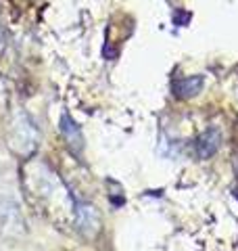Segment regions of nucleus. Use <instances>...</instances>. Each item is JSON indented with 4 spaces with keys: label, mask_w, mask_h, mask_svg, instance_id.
Segmentation results:
<instances>
[{
    "label": "nucleus",
    "mask_w": 238,
    "mask_h": 251,
    "mask_svg": "<svg viewBox=\"0 0 238 251\" xmlns=\"http://www.w3.org/2000/svg\"><path fill=\"white\" fill-rule=\"evenodd\" d=\"M13 140H15V147L19 149L21 153H29L34 151L36 145H38V130L36 126L31 124V120L27 115H19L17 122H15V134H13Z\"/></svg>",
    "instance_id": "1"
},
{
    "label": "nucleus",
    "mask_w": 238,
    "mask_h": 251,
    "mask_svg": "<svg viewBox=\"0 0 238 251\" xmlns=\"http://www.w3.org/2000/svg\"><path fill=\"white\" fill-rule=\"evenodd\" d=\"M75 224H77V228L86 234H96L98 226H100V218L92 205H88V203H77L75 205Z\"/></svg>",
    "instance_id": "2"
},
{
    "label": "nucleus",
    "mask_w": 238,
    "mask_h": 251,
    "mask_svg": "<svg viewBox=\"0 0 238 251\" xmlns=\"http://www.w3.org/2000/svg\"><path fill=\"white\" fill-rule=\"evenodd\" d=\"M219 145H221V134H219V130L209 128V130H205L203 134L196 138L194 151H196V155H198V159H209V157H213V155L217 153Z\"/></svg>",
    "instance_id": "3"
},
{
    "label": "nucleus",
    "mask_w": 238,
    "mask_h": 251,
    "mask_svg": "<svg viewBox=\"0 0 238 251\" xmlns=\"http://www.w3.org/2000/svg\"><path fill=\"white\" fill-rule=\"evenodd\" d=\"M59 130H61V134L63 138L69 143V147L73 149V151H82V147H84V138H82V132H79L77 128V124L71 120L69 115H63L61 117V122H59Z\"/></svg>",
    "instance_id": "4"
},
{
    "label": "nucleus",
    "mask_w": 238,
    "mask_h": 251,
    "mask_svg": "<svg viewBox=\"0 0 238 251\" xmlns=\"http://www.w3.org/2000/svg\"><path fill=\"white\" fill-rule=\"evenodd\" d=\"M203 90V77L194 75V77H182V80L173 82V94L180 99H192L198 92Z\"/></svg>",
    "instance_id": "5"
}]
</instances>
